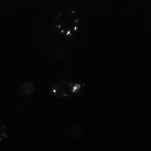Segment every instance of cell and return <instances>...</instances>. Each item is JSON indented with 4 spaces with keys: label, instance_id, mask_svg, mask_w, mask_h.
<instances>
[{
    "label": "cell",
    "instance_id": "6da1fadb",
    "mask_svg": "<svg viewBox=\"0 0 151 151\" xmlns=\"http://www.w3.org/2000/svg\"><path fill=\"white\" fill-rule=\"evenodd\" d=\"M80 19L76 9L68 6L58 11L51 22L54 30L59 35L71 39L77 35L79 29Z\"/></svg>",
    "mask_w": 151,
    "mask_h": 151
},
{
    "label": "cell",
    "instance_id": "7a4b0ae2",
    "mask_svg": "<svg viewBox=\"0 0 151 151\" xmlns=\"http://www.w3.org/2000/svg\"><path fill=\"white\" fill-rule=\"evenodd\" d=\"M82 86L81 83L78 82L62 81L51 86L49 88V92L54 96L67 97L79 92Z\"/></svg>",
    "mask_w": 151,
    "mask_h": 151
},
{
    "label": "cell",
    "instance_id": "3957f363",
    "mask_svg": "<svg viewBox=\"0 0 151 151\" xmlns=\"http://www.w3.org/2000/svg\"><path fill=\"white\" fill-rule=\"evenodd\" d=\"M19 90L22 96L28 97L32 95L34 92V85L30 82L25 81L20 84Z\"/></svg>",
    "mask_w": 151,
    "mask_h": 151
},
{
    "label": "cell",
    "instance_id": "277c9868",
    "mask_svg": "<svg viewBox=\"0 0 151 151\" xmlns=\"http://www.w3.org/2000/svg\"><path fill=\"white\" fill-rule=\"evenodd\" d=\"M66 133L68 137L74 139L79 137L81 135V130L79 125L76 123H73L67 126Z\"/></svg>",
    "mask_w": 151,
    "mask_h": 151
},
{
    "label": "cell",
    "instance_id": "5b68a950",
    "mask_svg": "<svg viewBox=\"0 0 151 151\" xmlns=\"http://www.w3.org/2000/svg\"><path fill=\"white\" fill-rule=\"evenodd\" d=\"M8 137L7 127L4 125H0V142L5 140Z\"/></svg>",
    "mask_w": 151,
    "mask_h": 151
}]
</instances>
